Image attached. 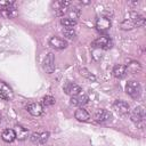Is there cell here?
Masks as SVG:
<instances>
[{
    "label": "cell",
    "instance_id": "cell-1",
    "mask_svg": "<svg viewBox=\"0 0 146 146\" xmlns=\"http://www.w3.org/2000/svg\"><path fill=\"white\" fill-rule=\"evenodd\" d=\"M145 24V18L143 15L136 11H130L122 21L121 29L122 30H132L135 27L143 26Z\"/></svg>",
    "mask_w": 146,
    "mask_h": 146
},
{
    "label": "cell",
    "instance_id": "cell-2",
    "mask_svg": "<svg viewBox=\"0 0 146 146\" xmlns=\"http://www.w3.org/2000/svg\"><path fill=\"white\" fill-rule=\"evenodd\" d=\"M125 92L132 97V98H138L141 94V86L138 81H135V80H131L127 83L125 86Z\"/></svg>",
    "mask_w": 146,
    "mask_h": 146
},
{
    "label": "cell",
    "instance_id": "cell-3",
    "mask_svg": "<svg viewBox=\"0 0 146 146\" xmlns=\"http://www.w3.org/2000/svg\"><path fill=\"white\" fill-rule=\"evenodd\" d=\"M113 46V41L110 36L107 35H103V36H99L97 39H95L92 41V47L94 48H98V49H111Z\"/></svg>",
    "mask_w": 146,
    "mask_h": 146
},
{
    "label": "cell",
    "instance_id": "cell-4",
    "mask_svg": "<svg viewBox=\"0 0 146 146\" xmlns=\"http://www.w3.org/2000/svg\"><path fill=\"white\" fill-rule=\"evenodd\" d=\"M111 25H112L111 19L106 16H102L96 21V29L100 33H106L111 29Z\"/></svg>",
    "mask_w": 146,
    "mask_h": 146
},
{
    "label": "cell",
    "instance_id": "cell-5",
    "mask_svg": "<svg viewBox=\"0 0 146 146\" xmlns=\"http://www.w3.org/2000/svg\"><path fill=\"white\" fill-rule=\"evenodd\" d=\"M144 119H145V111L144 107L138 106L136 107L132 113H131V120L136 123V124H143L144 123Z\"/></svg>",
    "mask_w": 146,
    "mask_h": 146
},
{
    "label": "cell",
    "instance_id": "cell-6",
    "mask_svg": "<svg viewBox=\"0 0 146 146\" xmlns=\"http://www.w3.org/2000/svg\"><path fill=\"white\" fill-rule=\"evenodd\" d=\"M14 97V92L11 88L5 82L0 81V98L3 100H11Z\"/></svg>",
    "mask_w": 146,
    "mask_h": 146
},
{
    "label": "cell",
    "instance_id": "cell-7",
    "mask_svg": "<svg viewBox=\"0 0 146 146\" xmlns=\"http://www.w3.org/2000/svg\"><path fill=\"white\" fill-rule=\"evenodd\" d=\"M43 70L47 72V73H52L55 71V56L54 54L49 52L44 60H43Z\"/></svg>",
    "mask_w": 146,
    "mask_h": 146
},
{
    "label": "cell",
    "instance_id": "cell-8",
    "mask_svg": "<svg viewBox=\"0 0 146 146\" xmlns=\"http://www.w3.org/2000/svg\"><path fill=\"white\" fill-rule=\"evenodd\" d=\"M112 119V113L107 110H98L95 113V120L99 123H104L107 122Z\"/></svg>",
    "mask_w": 146,
    "mask_h": 146
},
{
    "label": "cell",
    "instance_id": "cell-9",
    "mask_svg": "<svg viewBox=\"0 0 146 146\" xmlns=\"http://www.w3.org/2000/svg\"><path fill=\"white\" fill-rule=\"evenodd\" d=\"M71 5V2L68 1H57L54 3V10H55V14L57 16H62L64 15L65 13H67V9H68V6Z\"/></svg>",
    "mask_w": 146,
    "mask_h": 146
},
{
    "label": "cell",
    "instance_id": "cell-10",
    "mask_svg": "<svg viewBox=\"0 0 146 146\" xmlns=\"http://www.w3.org/2000/svg\"><path fill=\"white\" fill-rule=\"evenodd\" d=\"M64 91H65V94H67V95L73 97V96H76V95L81 94L82 90H81L80 86H78V84H75L73 82H67L64 86Z\"/></svg>",
    "mask_w": 146,
    "mask_h": 146
},
{
    "label": "cell",
    "instance_id": "cell-11",
    "mask_svg": "<svg viewBox=\"0 0 146 146\" xmlns=\"http://www.w3.org/2000/svg\"><path fill=\"white\" fill-rule=\"evenodd\" d=\"M49 44L54 48V49H57V50H62V49H65L67 47V42L62 39V38H58V36H52L50 40H49Z\"/></svg>",
    "mask_w": 146,
    "mask_h": 146
},
{
    "label": "cell",
    "instance_id": "cell-12",
    "mask_svg": "<svg viewBox=\"0 0 146 146\" xmlns=\"http://www.w3.org/2000/svg\"><path fill=\"white\" fill-rule=\"evenodd\" d=\"M88 100H89V97L87 96V95H84V94H79V95H76V96H73L72 98H71V105H73V106H83L84 104H87L88 103Z\"/></svg>",
    "mask_w": 146,
    "mask_h": 146
},
{
    "label": "cell",
    "instance_id": "cell-13",
    "mask_svg": "<svg viewBox=\"0 0 146 146\" xmlns=\"http://www.w3.org/2000/svg\"><path fill=\"white\" fill-rule=\"evenodd\" d=\"M113 106H114V108L116 110L117 113L123 114V115L124 114H128L129 113V110H130L129 104L127 102H124V100H115L114 104H113Z\"/></svg>",
    "mask_w": 146,
    "mask_h": 146
},
{
    "label": "cell",
    "instance_id": "cell-14",
    "mask_svg": "<svg viewBox=\"0 0 146 146\" xmlns=\"http://www.w3.org/2000/svg\"><path fill=\"white\" fill-rule=\"evenodd\" d=\"M26 110H27V112H29L31 115H33V116H39V115H41L42 112H43L42 106H41L39 103H30V104H27Z\"/></svg>",
    "mask_w": 146,
    "mask_h": 146
},
{
    "label": "cell",
    "instance_id": "cell-15",
    "mask_svg": "<svg viewBox=\"0 0 146 146\" xmlns=\"http://www.w3.org/2000/svg\"><path fill=\"white\" fill-rule=\"evenodd\" d=\"M17 10L15 7L9 6V7H1L0 8V15L5 18H13L15 16H17Z\"/></svg>",
    "mask_w": 146,
    "mask_h": 146
},
{
    "label": "cell",
    "instance_id": "cell-16",
    "mask_svg": "<svg viewBox=\"0 0 146 146\" xmlns=\"http://www.w3.org/2000/svg\"><path fill=\"white\" fill-rule=\"evenodd\" d=\"M74 116H75V119H76L78 121H81V122L89 121V119H90V114H89L84 108H82V107H79V108L75 111Z\"/></svg>",
    "mask_w": 146,
    "mask_h": 146
},
{
    "label": "cell",
    "instance_id": "cell-17",
    "mask_svg": "<svg viewBox=\"0 0 146 146\" xmlns=\"http://www.w3.org/2000/svg\"><path fill=\"white\" fill-rule=\"evenodd\" d=\"M113 75L115 78H119V79H122L127 75V68L124 65H121V64H117L113 67Z\"/></svg>",
    "mask_w": 146,
    "mask_h": 146
},
{
    "label": "cell",
    "instance_id": "cell-18",
    "mask_svg": "<svg viewBox=\"0 0 146 146\" xmlns=\"http://www.w3.org/2000/svg\"><path fill=\"white\" fill-rule=\"evenodd\" d=\"M125 68H127V73L129 72V73H131V74H136V73H138V72L141 71V65H140L139 62L132 60V62H130V63L125 66Z\"/></svg>",
    "mask_w": 146,
    "mask_h": 146
},
{
    "label": "cell",
    "instance_id": "cell-19",
    "mask_svg": "<svg viewBox=\"0 0 146 146\" xmlns=\"http://www.w3.org/2000/svg\"><path fill=\"white\" fill-rule=\"evenodd\" d=\"M15 133H16V138H18V140H24L27 138L29 136V131L27 129H25L24 127L22 125H16L15 129H14Z\"/></svg>",
    "mask_w": 146,
    "mask_h": 146
},
{
    "label": "cell",
    "instance_id": "cell-20",
    "mask_svg": "<svg viewBox=\"0 0 146 146\" xmlns=\"http://www.w3.org/2000/svg\"><path fill=\"white\" fill-rule=\"evenodd\" d=\"M1 138L7 143H11L16 139V133H15L14 129H6V130L2 131Z\"/></svg>",
    "mask_w": 146,
    "mask_h": 146
},
{
    "label": "cell",
    "instance_id": "cell-21",
    "mask_svg": "<svg viewBox=\"0 0 146 146\" xmlns=\"http://www.w3.org/2000/svg\"><path fill=\"white\" fill-rule=\"evenodd\" d=\"M60 23H62V25L65 26V29H72L76 24V21H74L72 18H68V17H63L60 19Z\"/></svg>",
    "mask_w": 146,
    "mask_h": 146
},
{
    "label": "cell",
    "instance_id": "cell-22",
    "mask_svg": "<svg viewBox=\"0 0 146 146\" xmlns=\"http://www.w3.org/2000/svg\"><path fill=\"white\" fill-rule=\"evenodd\" d=\"M41 103H42V105L46 106V107H47V106H51V105L55 104V98H54L52 96H49V95H48V96H44V97L42 98V102H41Z\"/></svg>",
    "mask_w": 146,
    "mask_h": 146
},
{
    "label": "cell",
    "instance_id": "cell-23",
    "mask_svg": "<svg viewBox=\"0 0 146 146\" xmlns=\"http://www.w3.org/2000/svg\"><path fill=\"white\" fill-rule=\"evenodd\" d=\"M80 73H81V75H83V76H86V78H88L89 80H92V81H96V76L94 75V74H91L87 68H81L80 70Z\"/></svg>",
    "mask_w": 146,
    "mask_h": 146
},
{
    "label": "cell",
    "instance_id": "cell-24",
    "mask_svg": "<svg viewBox=\"0 0 146 146\" xmlns=\"http://www.w3.org/2000/svg\"><path fill=\"white\" fill-rule=\"evenodd\" d=\"M63 34L68 39H73L75 36V31L73 29H64L63 30Z\"/></svg>",
    "mask_w": 146,
    "mask_h": 146
},
{
    "label": "cell",
    "instance_id": "cell-25",
    "mask_svg": "<svg viewBox=\"0 0 146 146\" xmlns=\"http://www.w3.org/2000/svg\"><path fill=\"white\" fill-rule=\"evenodd\" d=\"M30 139H31V141L33 144H39L40 143V132H33L31 135Z\"/></svg>",
    "mask_w": 146,
    "mask_h": 146
},
{
    "label": "cell",
    "instance_id": "cell-26",
    "mask_svg": "<svg viewBox=\"0 0 146 146\" xmlns=\"http://www.w3.org/2000/svg\"><path fill=\"white\" fill-rule=\"evenodd\" d=\"M48 138H49V133L48 132H40V145H42V144H46V141L48 140Z\"/></svg>",
    "mask_w": 146,
    "mask_h": 146
},
{
    "label": "cell",
    "instance_id": "cell-27",
    "mask_svg": "<svg viewBox=\"0 0 146 146\" xmlns=\"http://www.w3.org/2000/svg\"><path fill=\"white\" fill-rule=\"evenodd\" d=\"M0 120H1V115H0Z\"/></svg>",
    "mask_w": 146,
    "mask_h": 146
}]
</instances>
